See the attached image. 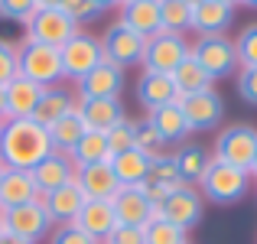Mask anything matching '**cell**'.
I'll return each instance as SVG.
<instances>
[{"mask_svg":"<svg viewBox=\"0 0 257 244\" xmlns=\"http://www.w3.org/2000/svg\"><path fill=\"white\" fill-rule=\"evenodd\" d=\"M49 153V131L33 117H10L0 124V163L7 169H33Z\"/></svg>","mask_w":257,"mask_h":244,"instance_id":"obj_1","label":"cell"},{"mask_svg":"<svg viewBox=\"0 0 257 244\" xmlns=\"http://www.w3.org/2000/svg\"><path fill=\"white\" fill-rule=\"evenodd\" d=\"M251 173L241 166H231V163L212 160L202 176V182L195 189L202 192V199L212 202V205H238L247 192H251Z\"/></svg>","mask_w":257,"mask_h":244,"instance_id":"obj_2","label":"cell"},{"mask_svg":"<svg viewBox=\"0 0 257 244\" xmlns=\"http://www.w3.org/2000/svg\"><path fill=\"white\" fill-rule=\"evenodd\" d=\"M192 59L202 65L212 81H221V78H234L241 69L238 62V49H234V39H228L225 33H215V36H195V43L189 46Z\"/></svg>","mask_w":257,"mask_h":244,"instance_id":"obj_3","label":"cell"},{"mask_svg":"<svg viewBox=\"0 0 257 244\" xmlns=\"http://www.w3.org/2000/svg\"><path fill=\"white\" fill-rule=\"evenodd\" d=\"M17 65H20V75L36 81L39 88H52V85H62V52L52 49V46L43 43H33V39H23L17 46Z\"/></svg>","mask_w":257,"mask_h":244,"instance_id":"obj_4","label":"cell"},{"mask_svg":"<svg viewBox=\"0 0 257 244\" xmlns=\"http://www.w3.org/2000/svg\"><path fill=\"white\" fill-rule=\"evenodd\" d=\"M179 111L189 124V134H205V131H218L221 120H225V98H221L215 88H205V91H192L182 94Z\"/></svg>","mask_w":257,"mask_h":244,"instance_id":"obj_5","label":"cell"},{"mask_svg":"<svg viewBox=\"0 0 257 244\" xmlns=\"http://www.w3.org/2000/svg\"><path fill=\"white\" fill-rule=\"evenodd\" d=\"M254 153H257V127L254 124H228V127H221L218 137H215L212 160L251 169Z\"/></svg>","mask_w":257,"mask_h":244,"instance_id":"obj_6","label":"cell"},{"mask_svg":"<svg viewBox=\"0 0 257 244\" xmlns=\"http://www.w3.org/2000/svg\"><path fill=\"white\" fill-rule=\"evenodd\" d=\"M59 52H62V78L72 81V85H78L88 72L104 62L101 36H94V33H78V36L69 39Z\"/></svg>","mask_w":257,"mask_h":244,"instance_id":"obj_7","label":"cell"},{"mask_svg":"<svg viewBox=\"0 0 257 244\" xmlns=\"http://www.w3.org/2000/svg\"><path fill=\"white\" fill-rule=\"evenodd\" d=\"M101 49H104V62H111V65H117V69L127 72L131 65H140L147 39L117 20V23H111L101 33Z\"/></svg>","mask_w":257,"mask_h":244,"instance_id":"obj_8","label":"cell"},{"mask_svg":"<svg viewBox=\"0 0 257 244\" xmlns=\"http://www.w3.org/2000/svg\"><path fill=\"white\" fill-rule=\"evenodd\" d=\"M78 33H82V26H78L75 20H69L59 7H52V10H36L30 17V23H26V39L52 46V49H62Z\"/></svg>","mask_w":257,"mask_h":244,"instance_id":"obj_9","label":"cell"},{"mask_svg":"<svg viewBox=\"0 0 257 244\" xmlns=\"http://www.w3.org/2000/svg\"><path fill=\"white\" fill-rule=\"evenodd\" d=\"M189 56V43L186 36L179 33H157V36L147 39V49H144V72H160V75H173L176 65Z\"/></svg>","mask_w":257,"mask_h":244,"instance_id":"obj_10","label":"cell"},{"mask_svg":"<svg viewBox=\"0 0 257 244\" xmlns=\"http://www.w3.org/2000/svg\"><path fill=\"white\" fill-rule=\"evenodd\" d=\"M46 199V195H43ZM43 199L30 202V205H17V208H7L4 212V231L7 234H17V238L26 241H43L46 234H52V218L46 212Z\"/></svg>","mask_w":257,"mask_h":244,"instance_id":"obj_11","label":"cell"},{"mask_svg":"<svg viewBox=\"0 0 257 244\" xmlns=\"http://www.w3.org/2000/svg\"><path fill=\"white\" fill-rule=\"evenodd\" d=\"M202 212H205V199H202V192L195 186L176 189V192L166 195L163 205H160V218L173 221V225L182 228L186 234L202 225Z\"/></svg>","mask_w":257,"mask_h":244,"instance_id":"obj_12","label":"cell"},{"mask_svg":"<svg viewBox=\"0 0 257 244\" xmlns=\"http://www.w3.org/2000/svg\"><path fill=\"white\" fill-rule=\"evenodd\" d=\"M114 212H117L120 225H150L153 218H160V208L150 205V199L144 195L140 186H120V192L114 195Z\"/></svg>","mask_w":257,"mask_h":244,"instance_id":"obj_13","label":"cell"},{"mask_svg":"<svg viewBox=\"0 0 257 244\" xmlns=\"http://www.w3.org/2000/svg\"><path fill=\"white\" fill-rule=\"evenodd\" d=\"M75 225L94 241H107V234L117 228V212L111 199H85L82 212L75 215Z\"/></svg>","mask_w":257,"mask_h":244,"instance_id":"obj_14","label":"cell"},{"mask_svg":"<svg viewBox=\"0 0 257 244\" xmlns=\"http://www.w3.org/2000/svg\"><path fill=\"white\" fill-rule=\"evenodd\" d=\"M78 98H120L124 94V69L111 62H101L75 85Z\"/></svg>","mask_w":257,"mask_h":244,"instance_id":"obj_15","label":"cell"},{"mask_svg":"<svg viewBox=\"0 0 257 244\" xmlns=\"http://www.w3.org/2000/svg\"><path fill=\"white\" fill-rule=\"evenodd\" d=\"M30 173H33V182H36V189L46 195V192H52V189H62L65 182L75 179V163H72L69 153L52 150L49 157H43L36 166L30 169Z\"/></svg>","mask_w":257,"mask_h":244,"instance_id":"obj_16","label":"cell"},{"mask_svg":"<svg viewBox=\"0 0 257 244\" xmlns=\"http://www.w3.org/2000/svg\"><path fill=\"white\" fill-rule=\"evenodd\" d=\"M75 182L85 192V199H114L120 192V182L114 176L111 163H88L75 166Z\"/></svg>","mask_w":257,"mask_h":244,"instance_id":"obj_17","label":"cell"},{"mask_svg":"<svg viewBox=\"0 0 257 244\" xmlns=\"http://www.w3.org/2000/svg\"><path fill=\"white\" fill-rule=\"evenodd\" d=\"M43 192L36 189L30 169H4V179H0V212L17 205H30V202H39Z\"/></svg>","mask_w":257,"mask_h":244,"instance_id":"obj_18","label":"cell"},{"mask_svg":"<svg viewBox=\"0 0 257 244\" xmlns=\"http://www.w3.org/2000/svg\"><path fill=\"white\" fill-rule=\"evenodd\" d=\"M137 101L147 114L160 111L166 104H176L179 101V91H176L170 75H160V72H140L137 78Z\"/></svg>","mask_w":257,"mask_h":244,"instance_id":"obj_19","label":"cell"},{"mask_svg":"<svg viewBox=\"0 0 257 244\" xmlns=\"http://www.w3.org/2000/svg\"><path fill=\"white\" fill-rule=\"evenodd\" d=\"M75 111L82 114L88 131L107 134L120 117H124V101L120 98H78Z\"/></svg>","mask_w":257,"mask_h":244,"instance_id":"obj_20","label":"cell"},{"mask_svg":"<svg viewBox=\"0 0 257 244\" xmlns=\"http://www.w3.org/2000/svg\"><path fill=\"white\" fill-rule=\"evenodd\" d=\"M43 205H46V212H49L52 225H72L75 215L82 212V205H85V192L78 189V182L72 179V182H65L62 189L46 192Z\"/></svg>","mask_w":257,"mask_h":244,"instance_id":"obj_21","label":"cell"},{"mask_svg":"<svg viewBox=\"0 0 257 244\" xmlns=\"http://www.w3.org/2000/svg\"><path fill=\"white\" fill-rule=\"evenodd\" d=\"M234 23V7L215 4V0H202L192 7V33L199 36H215V33H228Z\"/></svg>","mask_w":257,"mask_h":244,"instance_id":"obj_22","label":"cell"},{"mask_svg":"<svg viewBox=\"0 0 257 244\" xmlns=\"http://www.w3.org/2000/svg\"><path fill=\"white\" fill-rule=\"evenodd\" d=\"M120 23L131 26L134 33H140L144 39L163 33L160 26V0H131L120 7Z\"/></svg>","mask_w":257,"mask_h":244,"instance_id":"obj_23","label":"cell"},{"mask_svg":"<svg viewBox=\"0 0 257 244\" xmlns=\"http://www.w3.org/2000/svg\"><path fill=\"white\" fill-rule=\"evenodd\" d=\"M173 163H176V173H179V179L186 182V186H199L205 169H208V163H212V153L202 144H189L186 140V144L176 147Z\"/></svg>","mask_w":257,"mask_h":244,"instance_id":"obj_24","label":"cell"},{"mask_svg":"<svg viewBox=\"0 0 257 244\" xmlns=\"http://www.w3.org/2000/svg\"><path fill=\"white\" fill-rule=\"evenodd\" d=\"M4 88H7V120L10 117H33V111H36L39 98L46 91V88H39L36 81H30L23 75H17Z\"/></svg>","mask_w":257,"mask_h":244,"instance_id":"obj_25","label":"cell"},{"mask_svg":"<svg viewBox=\"0 0 257 244\" xmlns=\"http://www.w3.org/2000/svg\"><path fill=\"white\" fill-rule=\"evenodd\" d=\"M75 104H78V98L72 94V88L52 85V88H46V91H43L36 111H33V120H36V124H43V127H49V124H56L62 114L75 111Z\"/></svg>","mask_w":257,"mask_h":244,"instance_id":"obj_26","label":"cell"},{"mask_svg":"<svg viewBox=\"0 0 257 244\" xmlns=\"http://www.w3.org/2000/svg\"><path fill=\"white\" fill-rule=\"evenodd\" d=\"M107 163H111V169H114L120 186H144L147 176H150L153 157H147L144 150L134 147V150H124V153H117V157H111Z\"/></svg>","mask_w":257,"mask_h":244,"instance_id":"obj_27","label":"cell"},{"mask_svg":"<svg viewBox=\"0 0 257 244\" xmlns=\"http://www.w3.org/2000/svg\"><path fill=\"white\" fill-rule=\"evenodd\" d=\"M150 117V124L160 131V137L166 140V144H186L189 140V124H186V117H182V111H179V104H166V107H160V111H153V114H147Z\"/></svg>","mask_w":257,"mask_h":244,"instance_id":"obj_28","label":"cell"},{"mask_svg":"<svg viewBox=\"0 0 257 244\" xmlns=\"http://www.w3.org/2000/svg\"><path fill=\"white\" fill-rule=\"evenodd\" d=\"M49 131V140H52V150H59V153H69L72 147L78 144V140L85 137V120H82V114L78 111H69V114H62V117L56 120V124H49L46 127Z\"/></svg>","mask_w":257,"mask_h":244,"instance_id":"obj_29","label":"cell"},{"mask_svg":"<svg viewBox=\"0 0 257 244\" xmlns=\"http://www.w3.org/2000/svg\"><path fill=\"white\" fill-rule=\"evenodd\" d=\"M173 85H176V91H179V98L182 94H192V91H205V88H212L215 81L202 72V65L192 59V52H189L186 59H182L179 65H176V72H173Z\"/></svg>","mask_w":257,"mask_h":244,"instance_id":"obj_30","label":"cell"},{"mask_svg":"<svg viewBox=\"0 0 257 244\" xmlns=\"http://www.w3.org/2000/svg\"><path fill=\"white\" fill-rule=\"evenodd\" d=\"M69 157L75 166H88V163H107L111 150H107V137L98 131H85V137L69 150Z\"/></svg>","mask_w":257,"mask_h":244,"instance_id":"obj_31","label":"cell"},{"mask_svg":"<svg viewBox=\"0 0 257 244\" xmlns=\"http://www.w3.org/2000/svg\"><path fill=\"white\" fill-rule=\"evenodd\" d=\"M160 26L163 33H189L192 30V4L186 0H160Z\"/></svg>","mask_w":257,"mask_h":244,"instance_id":"obj_32","label":"cell"},{"mask_svg":"<svg viewBox=\"0 0 257 244\" xmlns=\"http://www.w3.org/2000/svg\"><path fill=\"white\" fill-rule=\"evenodd\" d=\"M147 182H153V186H163V189H170V192H176V189H182V186H186V182L179 179V173H176L173 153H160V157H153Z\"/></svg>","mask_w":257,"mask_h":244,"instance_id":"obj_33","label":"cell"},{"mask_svg":"<svg viewBox=\"0 0 257 244\" xmlns=\"http://www.w3.org/2000/svg\"><path fill=\"white\" fill-rule=\"evenodd\" d=\"M104 137H107V150H111V157H117V153H124V150H134V147H137V120L124 114V117H120Z\"/></svg>","mask_w":257,"mask_h":244,"instance_id":"obj_34","label":"cell"},{"mask_svg":"<svg viewBox=\"0 0 257 244\" xmlns=\"http://www.w3.org/2000/svg\"><path fill=\"white\" fill-rule=\"evenodd\" d=\"M144 234L147 244H189V234L166 218H153L150 225H144Z\"/></svg>","mask_w":257,"mask_h":244,"instance_id":"obj_35","label":"cell"},{"mask_svg":"<svg viewBox=\"0 0 257 244\" xmlns=\"http://www.w3.org/2000/svg\"><path fill=\"white\" fill-rule=\"evenodd\" d=\"M166 140L160 137V131L150 124V117H140L137 120V150H144L147 157H160V153H166Z\"/></svg>","mask_w":257,"mask_h":244,"instance_id":"obj_36","label":"cell"},{"mask_svg":"<svg viewBox=\"0 0 257 244\" xmlns=\"http://www.w3.org/2000/svg\"><path fill=\"white\" fill-rule=\"evenodd\" d=\"M59 10H62L69 20H75L78 26H88V23H94L98 17H104V10H101L94 0H62Z\"/></svg>","mask_w":257,"mask_h":244,"instance_id":"obj_37","label":"cell"},{"mask_svg":"<svg viewBox=\"0 0 257 244\" xmlns=\"http://www.w3.org/2000/svg\"><path fill=\"white\" fill-rule=\"evenodd\" d=\"M234 49H238V62L241 69H257V23L244 26L234 39Z\"/></svg>","mask_w":257,"mask_h":244,"instance_id":"obj_38","label":"cell"},{"mask_svg":"<svg viewBox=\"0 0 257 244\" xmlns=\"http://www.w3.org/2000/svg\"><path fill=\"white\" fill-rule=\"evenodd\" d=\"M36 13V0H0V17L10 23H30V17Z\"/></svg>","mask_w":257,"mask_h":244,"instance_id":"obj_39","label":"cell"},{"mask_svg":"<svg viewBox=\"0 0 257 244\" xmlns=\"http://www.w3.org/2000/svg\"><path fill=\"white\" fill-rule=\"evenodd\" d=\"M20 75V65H17V46L10 39L0 36V85H10L13 78Z\"/></svg>","mask_w":257,"mask_h":244,"instance_id":"obj_40","label":"cell"},{"mask_svg":"<svg viewBox=\"0 0 257 244\" xmlns=\"http://www.w3.org/2000/svg\"><path fill=\"white\" fill-rule=\"evenodd\" d=\"M49 244H101V241H94L91 234H85L82 228L72 221V225H56V228H52Z\"/></svg>","mask_w":257,"mask_h":244,"instance_id":"obj_41","label":"cell"},{"mask_svg":"<svg viewBox=\"0 0 257 244\" xmlns=\"http://www.w3.org/2000/svg\"><path fill=\"white\" fill-rule=\"evenodd\" d=\"M234 88H238L241 101L257 107V69H238L234 75Z\"/></svg>","mask_w":257,"mask_h":244,"instance_id":"obj_42","label":"cell"},{"mask_svg":"<svg viewBox=\"0 0 257 244\" xmlns=\"http://www.w3.org/2000/svg\"><path fill=\"white\" fill-rule=\"evenodd\" d=\"M104 244H147V234L140 225H120L117 221V228L107 234Z\"/></svg>","mask_w":257,"mask_h":244,"instance_id":"obj_43","label":"cell"},{"mask_svg":"<svg viewBox=\"0 0 257 244\" xmlns=\"http://www.w3.org/2000/svg\"><path fill=\"white\" fill-rule=\"evenodd\" d=\"M7 120V88L0 85V124Z\"/></svg>","mask_w":257,"mask_h":244,"instance_id":"obj_44","label":"cell"},{"mask_svg":"<svg viewBox=\"0 0 257 244\" xmlns=\"http://www.w3.org/2000/svg\"><path fill=\"white\" fill-rule=\"evenodd\" d=\"M0 244H36V241H26V238H17V234H4Z\"/></svg>","mask_w":257,"mask_h":244,"instance_id":"obj_45","label":"cell"},{"mask_svg":"<svg viewBox=\"0 0 257 244\" xmlns=\"http://www.w3.org/2000/svg\"><path fill=\"white\" fill-rule=\"evenodd\" d=\"M62 0H36V10H52V7H59Z\"/></svg>","mask_w":257,"mask_h":244,"instance_id":"obj_46","label":"cell"},{"mask_svg":"<svg viewBox=\"0 0 257 244\" xmlns=\"http://www.w3.org/2000/svg\"><path fill=\"white\" fill-rule=\"evenodd\" d=\"M101 10H111V7H120V0H94Z\"/></svg>","mask_w":257,"mask_h":244,"instance_id":"obj_47","label":"cell"},{"mask_svg":"<svg viewBox=\"0 0 257 244\" xmlns=\"http://www.w3.org/2000/svg\"><path fill=\"white\" fill-rule=\"evenodd\" d=\"M247 173H251V179L257 182V153H254V163H251V169H247Z\"/></svg>","mask_w":257,"mask_h":244,"instance_id":"obj_48","label":"cell"},{"mask_svg":"<svg viewBox=\"0 0 257 244\" xmlns=\"http://www.w3.org/2000/svg\"><path fill=\"white\" fill-rule=\"evenodd\" d=\"M238 4H244V7H251V10H257V0H238Z\"/></svg>","mask_w":257,"mask_h":244,"instance_id":"obj_49","label":"cell"},{"mask_svg":"<svg viewBox=\"0 0 257 244\" xmlns=\"http://www.w3.org/2000/svg\"><path fill=\"white\" fill-rule=\"evenodd\" d=\"M215 4H228V7H234V4H238V0H215Z\"/></svg>","mask_w":257,"mask_h":244,"instance_id":"obj_50","label":"cell"},{"mask_svg":"<svg viewBox=\"0 0 257 244\" xmlns=\"http://www.w3.org/2000/svg\"><path fill=\"white\" fill-rule=\"evenodd\" d=\"M4 234H7V231H4V212H0V238H4Z\"/></svg>","mask_w":257,"mask_h":244,"instance_id":"obj_51","label":"cell"},{"mask_svg":"<svg viewBox=\"0 0 257 244\" xmlns=\"http://www.w3.org/2000/svg\"><path fill=\"white\" fill-rule=\"evenodd\" d=\"M4 169H7V166H4V163H0V179H4Z\"/></svg>","mask_w":257,"mask_h":244,"instance_id":"obj_52","label":"cell"},{"mask_svg":"<svg viewBox=\"0 0 257 244\" xmlns=\"http://www.w3.org/2000/svg\"><path fill=\"white\" fill-rule=\"evenodd\" d=\"M186 4H192V7H195V4H202V0H186Z\"/></svg>","mask_w":257,"mask_h":244,"instance_id":"obj_53","label":"cell"},{"mask_svg":"<svg viewBox=\"0 0 257 244\" xmlns=\"http://www.w3.org/2000/svg\"><path fill=\"white\" fill-rule=\"evenodd\" d=\"M124 4H131V0H120V7H124Z\"/></svg>","mask_w":257,"mask_h":244,"instance_id":"obj_54","label":"cell"},{"mask_svg":"<svg viewBox=\"0 0 257 244\" xmlns=\"http://www.w3.org/2000/svg\"><path fill=\"white\" fill-rule=\"evenodd\" d=\"M101 244H104V241H101Z\"/></svg>","mask_w":257,"mask_h":244,"instance_id":"obj_55","label":"cell"}]
</instances>
